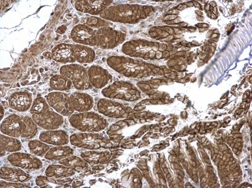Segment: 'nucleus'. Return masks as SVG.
<instances>
[{
    "label": "nucleus",
    "mask_w": 252,
    "mask_h": 188,
    "mask_svg": "<svg viewBox=\"0 0 252 188\" xmlns=\"http://www.w3.org/2000/svg\"><path fill=\"white\" fill-rule=\"evenodd\" d=\"M38 126L32 118L12 114L1 125L2 134L17 138H33L38 132Z\"/></svg>",
    "instance_id": "nucleus-1"
},
{
    "label": "nucleus",
    "mask_w": 252,
    "mask_h": 188,
    "mask_svg": "<svg viewBox=\"0 0 252 188\" xmlns=\"http://www.w3.org/2000/svg\"><path fill=\"white\" fill-rule=\"evenodd\" d=\"M46 100L50 107L63 116L68 117L73 113L69 97L63 92L55 91L49 93Z\"/></svg>",
    "instance_id": "nucleus-2"
},
{
    "label": "nucleus",
    "mask_w": 252,
    "mask_h": 188,
    "mask_svg": "<svg viewBox=\"0 0 252 188\" xmlns=\"http://www.w3.org/2000/svg\"><path fill=\"white\" fill-rule=\"evenodd\" d=\"M60 74L69 79L76 88H87L89 86L86 71L78 65H63L60 68Z\"/></svg>",
    "instance_id": "nucleus-3"
},
{
    "label": "nucleus",
    "mask_w": 252,
    "mask_h": 188,
    "mask_svg": "<svg viewBox=\"0 0 252 188\" xmlns=\"http://www.w3.org/2000/svg\"><path fill=\"white\" fill-rule=\"evenodd\" d=\"M7 159L13 166L25 170L35 171L43 167L42 161L30 154L14 153L8 157Z\"/></svg>",
    "instance_id": "nucleus-4"
},
{
    "label": "nucleus",
    "mask_w": 252,
    "mask_h": 188,
    "mask_svg": "<svg viewBox=\"0 0 252 188\" xmlns=\"http://www.w3.org/2000/svg\"><path fill=\"white\" fill-rule=\"evenodd\" d=\"M32 118L37 125L46 130H58L63 124V116L48 110L42 114L33 115Z\"/></svg>",
    "instance_id": "nucleus-5"
},
{
    "label": "nucleus",
    "mask_w": 252,
    "mask_h": 188,
    "mask_svg": "<svg viewBox=\"0 0 252 188\" xmlns=\"http://www.w3.org/2000/svg\"><path fill=\"white\" fill-rule=\"evenodd\" d=\"M69 121L73 126L89 131L98 130L102 124V121L97 116L87 114L73 115Z\"/></svg>",
    "instance_id": "nucleus-6"
},
{
    "label": "nucleus",
    "mask_w": 252,
    "mask_h": 188,
    "mask_svg": "<svg viewBox=\"0 0 252 188\" xmlns=\"http://www.w3.org/2000/svg\"><path fill=\"white\" fill-rule=\"evenodd\" d=\"M74 42L90 46L97 44V36L91 28L85 25H79L73 28L70 34Z\"/></svg>",
    "instance_id": "nucleus-7"
},
{
    "label": "nucleus",
    "mask_w": 252,
    "mask_h": 188,
    "mask_svg": "<svg viewBox=\"0 0 252 188\" xmlns=\"http://www.w3.org/2000/svg\"><path fill=\"white\" fill-rule=\"evenodd\" d=\"M33 102L32 94L28 92H15L12 94L8 101L9 107L19 112L30 110Z\"/></svg>",
    "instance_id": "nucleus-8"
},
{
    "label": "nucleus",
    "mask_w": 252,
    "mask_h": 188,
    "mask_svg": "<svg viewBox=\"0 0 252 188\" xmlns=\"http://www.w3.org/2000/svg\"><path fill=\"white\" fill-rule=\"evenodd\" d=\"M52 59L64 64L75 62L74 46L65 43L57 45L52 50Z\"/></svg>",
    "instance_id": "nucleus-9"
},
{
    "label": "nucleus",
    "mask_w": 252,
    "mask_h": 188,
    "mask_svg": "<svg viewBox=\"0 0 252 188\" xmlns=\"http://www.w3.org/2000/svg\"><path fill=\"white\" fill-rule=\"evenodd\" d=\"M39 139L41 141L55 146H64L69 142L67 133L63 130H52L42 131Z\"/></svg>",
    "instance_id": "nucleus-10"
},
{
    "label": "nucleus",
    "mask_w": 252,
    "mask_h": 188,
    "mask_svg": "<svg viewBox=\"0 0 252 188\" xmlns=\"http://www.w3.org/2000/svg\"><path fill=\"white\" fill-rule=\"evenodd\" d=\"M22 169L2 167L0 176L1 179L8 182L25 183L29 181L32 177Z\"/></svg>",
    "instance_id": "nucleus-11"
},
{
    "label": "nucleus",
    "mask_w": 252,
    "mask_h": 188,
    "mask_svg": "<svg viewBox=\"0 0 252 188\" xmlns=\"http://www.w3.org/2000/svg\"><path fill=\"white\" fill-rule=\"evenodd\" d=\"M110 3L105 1H75V7L79 11L95 15L103 11Z\"/></svg>",
    "instance_id": "nucleus-12"
},
{
    "label": "nucleus",
    "mask_w": 252,
    "mask_h": 188,
    "mask_svg": "<svg viewBox=\"0 0 252 188\" xmlns=\"http://www.w3.org/2000/svg\"><path fill=\"white\" fill-rule=\"evenodd\" d=\"M1 157L4 156L6 152L16 153L20 151L22 148L21 141L17 138L12 137L4 134H1Z\"/></svg>",
    "instance_id": "nucleus-13"
},
{
    "label": "nucleus",
    "mask_w": 252,
    "mask_h": 188,
    "mask_svg": "<svg viewBox=\"0 0 252 188\" xmlns=\"http://www.w3.org/2000/svg\"><path fill=\"white\" fill-rule=\"evenodd\" d=\"M69 99L73 109L77 111L88 110L92 106V99L82 94L73 93L70 95Z\"/></svg>",
    "instance_id": "nucleus-14"
},
{
    "label": "nucleus",
    "mask_w": 252,
    "mask_h": 188,
    "mask_svg": "<svg viewBox=\"0 0 252 188\" xmlns=\"http://www.w3.org/2000/svg\"><path fill=\"white\" fill-rule=\"evenodd\" d=\"M73 153L72 149L68 146H55L50 149L44 157L51 161H60L69 156Z\"/></svg>",
    "instance_id": "nucleus-15"
},
{
    "label": "nucleus",
    "mask_w": 252,
    "mask_h": 188,
    "mask_svg": "<svg viewBox=\"0 0 252 188\" xmlns=\"http://www.w3.org/2000/svg\"><path fill=\"white\" fill-rule=\"evenodd\" d=\"M74 50L75 59L80 63H90L93 62L95 58L94 52L89 47L75 45Z\"/></svg>",
    "instance_id": "nucleus-16"
},
{
    "label": "nucleus",
    "mask_w": 252,
    "mask_h": 188,
    "mask_svg": "<svg viewBox=\"0 0 252 188\" xmlns=\"http://www.w3.org/2000/svg\"><path fill=\"white\" fill-rule=\"evenodd\" d=\"M72 170L67 166L60 165H50L46 169L45 174L49 178L59 179L71 175Z\"/></svg>",
    "instance_id": "nucleus-17"
},
{
    "label": "nucleus",
    "mask_w": 252,
    "mask_h": 188,
    "mask_svg": "<svg viewBox=\"0 0 252 188\" xmlns=\"http://www.w3.org/2000/svg\"><path fill=\"white\" fill-rule=\"evenodd\" d=\"M50 86L54 90L63 92L69 90L71 88L72 82L64 76L57 74L50 79Z\"/></svg>",
    "instance_id": "nucleus-18"
},
{
    "label": "nucleus",
    "mask_w": 252,
    "mask_h": 188,
    "mask_svg": "<svg viewBox=\"0 0 252 188\" xmlns=\"http://www.w3.org/2000/svg\"><path fill=\"white\" fill-rule=\"evenodd\" d=\"M28 147L32 154L40 157H44L50 149L48 144L40 140H33L30 141Z\"/></svg>",
    "instance_id": "nucleus-19"
},
{
    "label": "nucleus",
    "mask_w": 252,
    "mask_h": 188,
    "mask_svg": "<svg viewBox=\"0 0 252 188\" xmlns=\"http://www.w3.org/2000/svg\"><path fill=\"white\" fill-rule=\"evenodd\" d=\"M89 75L93 83L98 87L103 86L107 80V72L99 67H92Z\"/></svg>",
    "instance_id": "nucleus-20"
},
{
    "label": "nucleus",
    "mask_w": 252,
    "mask_h": 188,
    "mask_svg": "<svg viewBox=\"0 0 252 188\" xmlns=\"http://www.w3.org/2000/svg\"><path fill=\"white\" fill-rule=\"evenodd\" d=\"M49 110V105L46 99L39 97L36 98L33 102L30 109V113L33 115L42 114Z\"/></svg>",
    "instance_id": "nucleus-21"
},
{
    "label": "nucleus",
    "mask_w": 252,
    "mask_h": 188,
    "mask_svg": "<svg viewBox=\"0 0 252 188\" xmlns=\"http://www.w3.org/2000/svg\"><path fill=\"white\" fill-rule=\"evenodd\" d=\"M0 187L1 188H29L27 185L22 183H14L1 180L0 182Z\"/></svg>",
    "instance_id": "nucleus-22"
},
{
    "label": "nucleus",
    "mask_w": 252,
    "mask_h": 188,
    "mask_svg": "<svg viewBox=\"0 0 252 188\" xmlns=\"http://www.w3.org/2000/svg\"><path fill=\"white\" fill-rule=\"evenodd\" d=\"M105 23L104 21L96 18H91L87 21V24L89 26L94 27L103 26Z\"/></svg>",
    "instance_id": "nucleus-23"
},
{
    "label": "nucleus",
    "mask_w": 252,
    "mask_h": 188,
    "mask_svg": "<svg viewBox=\"0 0 252 188\" xmlns=\"http://www.w3.org/2000/svg\"><path fill=\"white\" fill-rule=\"evenodd\" d=\"M66 27L64 25H63L58 28L56 31V32L60 34H63L66 31Z\"/></svg>",
    "instance_id": "nucleus-24"
},
{
    "label": "nucleus",
    "mask_w": 252,
    "mask_h": 188,
    "mask_svg": "<svg viewBox=\"0 0 252 188\" xmlns=\"http://www.w3.org/2000/svg\"><path fill=\"white\" fill-rule=\"evenodd\" d=\"M5 110L4 107L1 105V120L2 121L4 117Z\"/></svg>",
    "instance_id": "nucleus-25"
},
{
    "label": "nucleus",
    "mask_w": 252,
    "mask_h": 188,
    "mask_svg": "<svg viewBox=\"0 0 252 188\" xmlns=\"http://www.w3.org/2000/svg\"><path fill=\"white\" fill-rule=\"evenodd\" d=\"M43 56L46 58V59H51L52 58V53L50 52H46L43 54Z\"/></svg>",
    "instance_id": "nucleus-26"
},
{
    "label": "nucleus",
    "mask_w": 252,
    "mask_h": 188,
    "mask_svg": "<svg viewBox=\"0 0 252 188\" xmlns=\"http://www.w3.org/2000/svg\"><path fill=\"white\" fill-rule=\"evenodd\" d=\"M1 105L4 107V109H7L9 107V103L7 102H2Z\"/></svg>",
    "instance_id": "nucleus-27"
}]
</instances>
